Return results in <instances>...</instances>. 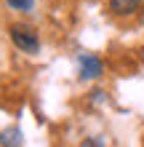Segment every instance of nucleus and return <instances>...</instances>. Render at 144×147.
<instances>
[{"label":"nucleus","mask_w":144,"mask_h":147,"mask_svg":"<svg viewBox=\"0 0 144 147\" xmlns=\"http://www.w3.org/2000/svg\"><path fill=\"white\" fill-rule=\"evenodd\" d=\"M8 35H11V43L19 51H24V54H38L40 51V38L29 24H11Z\"/></svg>","instance_id":"f257e3e1"},{"label":"nucleus","mask_w":144,"mask_h":147,"mask_svg":"<svg viewBox=\"0 0 144 147\" xmlns=\"http://www.w3.org/2000/svg\"><path fill=\"white\" fill-rule=\"evenodd\" d=\"M78 67H80V78L83 80H96V78L101 75V59L99 56H91V54H83L78 59Z\"/></svg>","instance_id":"f03ea898"},{"label":"nucleus","mask_w":144,"mask_h":147,"mask_svg":"<svg viewBox=\"0 0 144 147\" xmlns=\"http://www.w3.org/2000/svg\"><path fill=\"white\" fill-rule=\"evenodd\" d=\"M109 11L115 16H133L141 11V0H109Z\"/></svg>","instance_id":"7ed1b4c3"},{"label":"nucleus","mask_w":144,"mask_h":147,"mask_svg":"<svg viewBox=\"0 0 144 147\" xmlns=\"http://www.w3.org/2000/svg\"><path fill=\"white\" fill-rule=\"evenodd\" d=\"M0 144H3V147L21 144V131H19V128H5V131H0Z\"/></svg>","instance_id":"20e7f679"},{"label":"nucleus","mask_w":144,"mask_h":147,"mask_svg":"<svg viewBox=\"0 0 144 147\" xmlns=\"http://www.w3.org/2000/svg\"><path fill=\"white\" fill-rule=\"evenodd\" d=\"M5 3L11 5L13 11H24V13H27V11H32V5H35V0H5Z\"/></svg>","instance_id":"39448f33"},{"label":"nucleus","mask_w":144,"mask_h":147,"mask_svg":"<svg viewBox=\"0 0 144 147\" xmlns=\"http://www.w3.org/2000/svg\"><path fill=\"white\" fill-rule=\"evenodd\" d=\"M83 144H86V147H99V144H104V142H101V139H86Z\"/></svg>","instance_id":"423d86ee"},{"label":"nucleus","mask_w":144,"mask_h":147,"mask_svg":"<svg viewBox=\"0 0 144 147\" xmlns=\"http://www.w3.org/2000/svg\"><path fill=\"white\" fill-rule=\"evenodd\" d=\"M141 24H144V8H141Z\"/></svg>","instance_id":"0eeeda50"}]
</instances>
